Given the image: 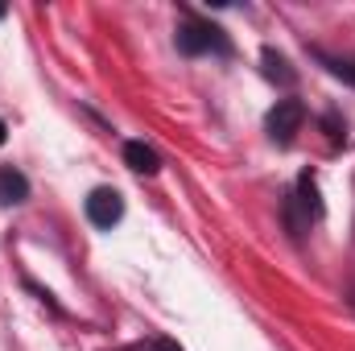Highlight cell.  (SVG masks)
<instances>
[{
	"instance_id": "4",
	"label": "cell",
	"mask_w": 355,
	"mask_h": 351,
	"mask_svg": "<svg viewBox=\"0 0 355 351\" xmlns=\"http://www.w3.org/2000/svg\"><path fill=\"white\" fill-rule=\"evenodd\" d=\"M124 162H128L137 174H157V170H162V157H157L145 141H128V145H124Z\"/></svg>"
},
{
	"instance_id": "7",
	"label": "cell",
	"mask_w": 355,
	"mask_h": 351,
	"mask_svg": "<svg viewBox=\"0 0 355 351\" xmlns=\"http://www.w3.org/2000/svg\"><path fill=\"white\" fill-rule=\"evenodd\" d=\"M297 194H302V207L310 211V215H322V203H318V186H314V178L302 174V182H297Z\"/></svg>"
},
{
	"instance_id": "3",
	"label": "cell",
	"mask_w": 355,
	"mask_h": 351,
	"mask_svg": "<svg viewBox=\"0 0 355 351\" xmlns=\"http://www.w3.org/2000/svg\"><path fill=\"white\" fill-rule=\"evenodd\" d=\"M120 215H124V198H120V190L99 186V190H91L87 194V219L95 223V228H116Z\"/></svg>"
},
{
	"instance_id": "12",
	"label": "cell",
	"mask_w": 355,
	"mask_h": 351,
	"mask_svg": "<svg viewBox=\"0 0 355 351\" xmlns=\"http://www.w3.org/2000/svg\"><path fill=\"white\" fill-rule=\"evenodd\" d=\"M4 12H8V8H4V4H0V17H4Z\"/></svg>"
},
{
	"instance_id": "8",
	"label": "cell",
	"mask_w": 355,
	"mask_h": 351,
	"mask_svg": "<svg viewBox=\"0 0 355 351\" xmlns=\"http://www.w3.org/2000/svg\"><path fill=\"white\" fill-rule=\"evenodd\" d=\"M331 71H335V75H343L347 83H355V62H331Z\"/></svg>"
},
{
	"instance_id": "10",
	"label": "cell",
	"mask_w": 355,
	"mask_h": 351,
	"mask_svg": "<svg viewBox=\"0 0 355 351\" xmlns=\"http://www.w3.org/2000/svg\"><path fill=\"white\" fill-rule=\"evenodd\" d=\"M4 137H8V128H4V120H0V145H4Z\"/></svg>"
},
{
	"instance_id": "11",
	"label": "cell",
	"mask_w": 355,
	"mask_h": 351,
	"mask_svg": "<svg viewBox=\"0 0 355 351\" xmlns=\"http://www.w3.org/2000/svg\"><path fill=\"white\" fill-rule=\"evenodd\" d=\"M120 351H145V348H120Z\"/></svg>"
},
{
	"instance_id": "5",
	"label": "cell",
	"mask_w": 355,
	"mask_h": 351,
	"mask_svg": "<svg viewBox=\"0 0 355 351\" xmlns=\"http://www.w3.org/2000/svg\"><path fill=\"white\" fill-rule=\"evenodd\" d=\"M29 198V182L21 170H12V166H4L0 170V203H25Z\"/></svg>"
},
{
	"instance_id": "9",
	"label": "cell",
	"mask_w": 355,
	"mask_h": 351,
	"mask_svg": "<svg viewBox=\"0 0 355 351\" xmlns=\"http://www.w3.org/2000/svg\"><path fill=\"white\" fill-rule=\"evenodd\" d=\"M149 351H182V348H178L174 339H157V343H153Z\"/></svg>"
},
{
	"instance_id": "6",
	"label": "cell",
	"mask_w": 355,
	"mask_h": 351,
	"mask_svg": "<svg viewBox=\"0 0 355 351\" xmlns=\"http://www.w3.org/2000/svg\"><path fill=\"white\" fill-rule=\"evenodd\" d=\"M261 58H265V75L272 79V83H281V87H289V83H293V71H289V62H285L277 50H265Z\"/></svg>"
},
{
	"instance_id": "2",
	"label": "cell",
	"mask_w": 355,
	"mask_h": 351,
	"mask_svg": "<svg viewBox=\"0 0 355 351\" xmlns=\"http://www.w3.org/2000/svg\"><path fill=\"white\" fill-rule=\"evenodd\" d=\"M302 120H306V108H302L297 99H277V108L268 112L265 128H268V137H272L277 145H289L293 132L302 128Z\"/></svg>"
},
{
	"instance_id": "1",
	"label": "cell",
	"mask_w": 355,
	"mask_h": 351,
	"mask_svg": "<svg viewBox=\"0 0 355 351\" xmlns=\"http://www.w3.org/2000/svg\"><path fill=\"white\" fill-rule=\"evenodd\" d=\"M178 50L182 54H227L232 46H227L223 29L207 25V21H186L178 29Z\"/></svg>"
}]
</instances>
